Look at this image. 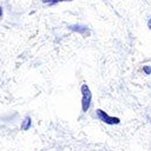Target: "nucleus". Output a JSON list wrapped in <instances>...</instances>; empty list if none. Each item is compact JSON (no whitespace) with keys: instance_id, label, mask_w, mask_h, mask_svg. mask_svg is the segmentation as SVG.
I'll use <instances>...</instances> for the list:
<instances>
[{"instance_id":"1","label":"nucleus","mask_w":151,"mask_h":151,"mask_svg":"<svg viewBox=\"0 0 151 151\" xmlns=\"http://www.w3.org/2000/svg\"><path fill=\"white\" fill-rule=\"evenodd\" d=\"M81 94H83V98H81V109L84 112H86L88 109H90V105H91V99H92V93L88 88V86L86 84L81 85Z\"/></svg>"},{"instance_id":"2","label":"nucleus","mask_w":151,"mask_h":151,"mask_svg":"<svg viewBox=\"0 0 151 151\" xmlns=\"http://www.w3.org/2000/svg\"><path fill=\"white\" fill-rule=\"evenodd\" d=\"M97 116H98V118H99L103 123H106V124H110V125L119 124V123H120V119H119V118L110 117V116H109L106 112H104L103 110H97Z\"/></svg>"},{"instance_id":"3","label":"nucleus","mask_w":151,"mask_h":151,"mask_svg":"<svg viewBox=\"0 0 151 151\" xmlns=\"http://www.w3.org/2000/svg\"><path fill=\"white\" fill-rule=\"evenodd\" d=\"M68 28H70L71 31H74V32L80 33V34L84 35V37H88L90 33H91L90 29H88V27H86L85 25H79V24H77V25H70Z\"/></svg>"},{"instance_id":"4","label":"nucleus","mask_w":151,"mask_h":151,"mask_svg":"<svg viewBox=\"0 0 151 151\" xmlns=\"http://www.w3.org/2000/svg\"><path fill=\"white\" fill-rule=\"evenodd\" d=\"M29 126H31V118L27 117V118H25V120H24V123H22V125H21V129H22V130H27Z\"/></svg>"},{"instance_id":"5","label":"nucleus","mask_w":151,"mask_h":151,"mask_svg":"<svg viewBox=\"0 0 151 151\" xmlns=\"http://www.w3.org/2000/svg\"><path fill=\"white\" fill-rule=\"evenodd\" d=\"M63 1H73V0H42L44 4H58Z\"/></svg>"},{"instance_id":"6","label":"nucleus","mask_w":151,"mask_h":151,"mask_svg":"<svg viewBox=\"0 0 151 151\" xmlns=\"http://www.w3.org/2000/svg\"><path fill=\"white\" fill-rule=\"evenodd\" d=\"M143 71L145 72V74H150L151 73V66H144Z\"/></svg>"},{"instance_id":"7","label":"nucleus","mask_w":151,"mask_h":151,"mask_svg":"<svg viewBox=\"0 0 151 151\" xmlns=\"http://www.w3.org/2000/svg\"><path fill=\"white\" fill-rule=\"evenodd\" d=\"M147 27L151 29V19H150V20H149V22H147Z\"/></svg>"},{"instance_id":"8","label":"nucleus","mask_w":151,"mask_h":151,"mask_svg":"<svg viewBox=\"0 0 151 151\" xmlns=\"http://www.w3.org/2000/svg\"><path fill=\"white\" fill-rule=\"evenodd\" d=\"M2 17V7H0V18Z\"/></svg>"}]
</instances>
